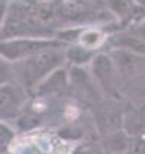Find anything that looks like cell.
<instances>
[{
	"label": "cell",
	"instance_id": "4",
	"mask_svg": "<svg viewBox=\"0 0 145 154\" xmlns=\"http://www.w3.org/2000/svg\"><path fill=\"white\" fill-rule=\"evenodd\" d=\"M31 93L16 80L0 86V121L17 119L29 103Z\"/></svg>",
	"mask_w": 145,
	"mask_h": 154
},
{
	"label": "cell",
	"instance_id": "11",
	"mask_svg": "<svg viewBox=\"0 0 145 154\" xmlns=\"http://www.w3.org/2000/svg\"><path fill=\"white\" fill-rule=\"evenodd\" d=\"M107 39H109V35H106V32H104V29L102 26L100 28L87 26V28H81L77 42L87 47V48L100 51V47H103L104 44L107 42Z\"/></svg>",
	"mask_w": 145,
	"mask_h": 154
},
{
	"label": "cell",
	"instance_id": "15",
	"mask_svg": "<svg viewBox=\"0 0 145 154\" xmlns=\"http://www.w3.org/2000/svg\"><path fill=\"white\" fill-rule=\"evenodd\" d=\"M8 10H9V5L6 2H2L0 3V35L3 31V26L6 22V17H8Z\"/></svg>",
	"mask_w": 145,
	"mask_h": 154
},
{
	"label": "cell",
	"instance_id": "1",
	"mask_svg": "<svg viewBox=\"0 0 145 154\" xmlns=\"http://www.w3.org/2000/svg\"><path fill=\"white\" fill-rule=\"evenodd\" d=\"M65 47L67 45L51 47L44 51L36 52L28 58L12 63L15 80L20 86H23L32 96L34 90L44 79H47L57 69L67 66Z\"/></svg>",
	"mask_w": 145,
	"mask_h": 154
},
{
	"label": "cell",
	"instance_id": "9",
	"mask_svg": "<svg viewBox=\"0 0 145 154\" xmlns=\"http://www.w3.org/2000/svg\"><path fill=\"white\" fill-rule=\"evenodd\" d=\"M131 140L132 138L123 129H119L106 137H102L100 147L104 154H126L131 147Z\"/></svg>",
	"mask_w": 145,
	"mask_h": 154
},
{
	"label": "cell",
	"instance_id": "14",
	"mask_svg": "<svg viewBox=\"0 0 145 154\" xmlns=\"http://www.w3.org/2000/svg\"><path fill=\"white\" fill-rule=\"evenodd\" d=\"M13 135H15V134H13L12 128L9 127L6 122L0 121V151L8 148L9 144H10L12 140H13Z\"/></svg>",
	"mask_w": 145,
	"mask_h": 154
},
{
	"label": "cell",
	"instance_id": "12",
	"mask_svg": "<svg viewBox=\"0 0 145 154\" xmlns=\"http://www.w3.org/2000/svg\"><path fill=\"white\" fill-rule=\"evenodd\" d=\"M122 94H125L134 105H145V73L123 86Z\"/></svg>",
	"mask_w": 145,
	"mask_h": 154
},
{
	"label": "cell",
	"instance_id": "6",
	"mask_svg": "<svg viewBox=\"0 0 145 154\" xmlns=\"http://www.w3.org/2000/svg\"><path fill=\"white\" fill-rule=\"evenodd\" d=\"M123 112L120 109L115 97H109V100H100L94 108V122L97 125L99 134L102 137H106L115 131L123 129Z\"/></svg>",
	"mask_w": 145,
	"mask_h": 154
},
{
	"label": "cell",
	"instance_id": "3",
	"mask_svg": "<svg viewBox=\"0 0 145 154\" xmlns=\"http://www.w3.org/2000/svg\"><path fill=\"white\" fill-rule=\"evenodd\" d=\"M89 71L93 76L97 86L100 87L103 94H106L107 97H115V99L119 94H122L119 76L109 51L97 52L92 63L89 64Z\"/></svg>",
	"mask_w": 145,
	"mask_h": 154
},
{
	"label": "cell",
	"instance_id": "5",
	"mask_svg": "<svg viewBox=\"0 0 145 154\" xmlns=\"http://www.w3.org/2000/svg\"><path fill=\"white\" fill-rule=\"evenodd\" d=\"M109 54L119 76L120 92L126 83L145 73V54L132 52L122 48H109Z\"/></svg>",
	"mask_w": 145,
	"mask_h": 154
},
{
	"label": "cell",
	"instance_id": "16",
	"mask_svg": "<svg viewBox=\"0 0 145 154\" xmlns=\"http://www.w3.org/2000/svg\"><path fill=\"white\" fill-rule=\"evenodd\" d=\"M2 2H5V0H0V3H2Z\"/></svg>",
	"mask_w": 145,
	"mask_h": 154
},
{
	"label": "cell",
	"instance_id": "13",
	"mask_svg": "<svg viewBox=\"0 0 145 154\" xmlns=\"http://www.w3.org/2000/svg\"><path fill=\"white\" fill-rule=\"evenodd\" d=\"M12 80H15L13 70H12V63L0 55V86L8 83V82H12Z\"/></svg>",
	"mask_w": 145,
	"mask_h": 154
},
{
	"label": "cell",
	"instance_id": "8",
	"mask_svg": "<svg viewBox=\"0 0 145 154\" xmlns=\"http://www.w3.org/2000/svg\"><path fill=\"white\" fill-rule=\"evenodd\" d=\"M123 131L131 138L145 135V105H134L123 112Z\"/></svg>",
	"mask_w": 145,
	"mask_h": 154
},
{
	"label": "cell",
	"instance_id": "7",
	"mask_svg": "<svg viewBox=\"0 0 145 154\" xmlns=\"http://www.w3.org/2000/svg\"><path fill=\"white\" fill-rule=\"evenodd\" d=\"M70 90V73L68 66H62L55 71H52L47 79H44L39 86L34 90L32 96L39 99H51L60 97L61 94Z\"/></svg>",
	"mask_w": 145,
	"mask_h": 154
},
{
	"label": "cell",
	"instance_id": "10",
	"mask_svg": "<svg viewBox=\"0 0 145 154\" xmlns=\"http://www.w3.org/2000/svg\"><path fill=\"white\" fill-rule=\"evenodd\" d=\"M97 50L87 48L81 44H70L65 47V58H67V66H74V67H86L89 66L94 55L97 54Z\"/></svg>",
	"mask_w": 145,
	"mask_h": 154
},
{
	"label": "cell",
	"instance_id": "2",
	"mask_svg": "<svg viewBox=\"0 0 145 154\" xmlns=\"http://www.w3.org/2000/svg\"><path fill=\"white\" fill-rule=\"evenodd\" d=\"M58 45H65V44L57 38H48V36H16L9 39H0V55L10 63H15L28 58L47 48Z\"/></svg>",
	"mask_w": 145,
	"mask_h": 154
}]
</instances>
